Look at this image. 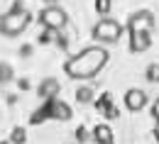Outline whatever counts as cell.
I'll use <instances>...</instances> for the list:
<instances>
[{
  "instance_id": "1",
  "label": "cell",
  "mask_w": 159,
  "mask_h": 144,
  "mask_svg": "<svg viewBox=\"0 0 159 144\" xmlns=\"http://www.w3.org/2000/svg\"><path fill=\"white\" fill-rule=\"evenodd\" d=\"M105 63H108V51L100 44H93V46L81 49L79 54H74L64 63V71L74 81H91L105 68Z\"/></svg>"
},
{
  "instance_id": "2",
  "label": "cell",
  "mask_w": 159,
  "mask_h": 144,
  "mask_svg": "<svg viewBox=\"0 0 159 144\" xmlns=\"http://www.w3.org/2000/svg\"><path fill=\"white\" fill-rule=\"evenodd\" d=\"M157 29V20L149 10H139L127 20V32H130V49L135 54H142L152 44V32Z\"/></svg>"
},
{
  "instance_id": "3",
  "label": "cell",
  "mask_w": 159,
  "mask_h": 144,
  "mask_svg": "<svg viewBox=\"0 0 159 144\" xmlns=\"http://www.w3.org/2000/svg\"><path fill=\"white\" fill-rule=\"evenodd\" d=\"M30 20H32V15L25 7H12L10 12H5L0 17V34L2 37H17L27 29Z\"/></svg>"
},
{
  "instance_id": "4",
  "label": "cell",
  "mask_w": 159,
  "mask_h": 144,
  "mask_svg": "<svg viewBox=\"0 0 159 144\" xmlns=\"http://www.w3.org/2000/svg\"><path fill=\"white\" fill-rule=\"evenodd\" d=\"M122 37V24L118 20H110V17H103L96 22L93 27V39L98 44H115Z\"/></svg>"
},
{
  "instance_id": "5",
  "label": "cell",
  "mask_w": 159,
  "mask_h": 144,
  "mask_svg": "<svg viewBox=\"0 0 159 144\" xmlns=\"http://www.w3.org/2000/svg\"><path fill=\"white\" fill-rule=\"evenodd\" d=\"M39 22L47 27V29L59 32V29H64V27H66L69 15H66V10H64V7H59L57 2H52V5H47V7L39 12Z\"/></svg>"
},
{
  "instance_id": "6",
  "label": "cell",
  "mask_w": 159,
  "mask_h": 144,
  "mask_svg": "<svg viewBox=\"0 0 159 144\" xmlns=\"http://www.w3.org/2000/svg\"><path fill=\"white\" fill-rule=\"evenodd\" d=\"M147 103H149V98H147V93H144V90H139V88H130V90L125 93V107H127V110H132V112L144 110Z\"/></svg>"
},
{
  "instance_id": "7",
  "label": "cell",
  "mask_w": 159,
  "mask_h": 144,
  "mask_svg": "<svg viewBox=\"0 0 159 144\" xmlns=\"http://www.w3.org/2000/svg\"><path fill=\"white\" fill-rule=\"evenodd\" d=\"M57 93H59V81H57V78H44V81L39 83V98L52 100Z\"/></svg>"
},
{
  "instance_id": "8",
  "label": "cell",
  "mask_w": 159,
  "mask_h": 144,
  "mask_svg": "<svg viewBox=\"0 0 159 144\" xmlns=\"http://www.w3.org/2000/svg\"><path fill=\"white\" fill-rule=\"evenodd\" d=\"M93 139L98 144H113V129H110L108 124H98V127L93 129Z\"/></svg>"
},
{
  "instance_id": "9",
  "label": "cell",
  "mask_w": 159,
  "mask_h": 144,
  "mask_svg": "<svg viewBox=\"0 0 159 144\" xmlns=\"http://www.w3.org/2000/svg\"><path fill=\"white\" fill-rule=\"evenodd\" d=\"M52 115L54 117H61V120H69L71 117V110L66 103H52Z\"/></svg>"
},
{
  "instance_id": "10",
  "label": "cell",
  "mask_w": 159,
  "mask_h": 144,
  "mask_svg": "<svg viewBox=\"0 0 159 144\" xmlns=\"http://www.w3.org/2000/svg\"><path fill=\"white\" fill-rule=\"evenodd\" d=\"M93 95H96V93H93L91 85H81L79 90H76V100H79V103H91Z\"/></svg>"
},
{
  "instance_id": "11",
  "label": "cell",
  "mask_w": 159,
  "mask_h": 144,
  "mask_svg": "<svg viewBox=\"0 0 159 144\" xmlns=\"http://www.w3.org/2000/svg\"><path fill=\"white\" fill-rule=\"evenodd\" d=\"M12 66L10 63H0V85H5V83H10L12 81Z\"/></svg>"
},
{
  "instance_id": "12",
  "label": "cell",
  "mask_w": 159,
  "mask_h": 144,
  "mask_svg": "<svg viewBox=\"0 0 159 144\" xmlns=\"http://www.w3.org/2000/svg\"><path fill=\"white\" fill-rule=\"evenodd\" d=\"M147 81L159 83V63H149V66H147Z\"/></svg>"
},
{
  "instance_id": "13",
  "label": "cell",
  "mask_w": 159,
  "mask_h": 144,
  "mask_svg": "<svg viewBox=\"0 0 159 144\" xmlns=\"http://www.w3.org/2000/svg\"><path fill=\"white\" fill-rule=\"evenodd\" d=\"M25 139H27L25 129H22V127H15V129H12V139H10V142H12V144H25Z\"/></svg>"
},
{
  "instance_id": "14",
  "label": "cell",
  "mask_w": 159,
  "mask_h": 144,
  "mask_svg": "<svg viewBox=\"0 0 159 144\" xmlns=\"http://www.w3.org/2000/svg\"><path fill=\"white\" fill-rule=\"evenodd\" d=\"M96 7H98L103 15H105V12H110V0H96Z\"/></svg>"
},
{
  "instance_id": "15",
  "label": "cell",
  "mask_w": 159,
  "mask_h": 144,
  "mask_svg": "<svg viewBox=\"0 0 159 144\" xmlns=\"http://www.w3.org/2000/svg\"><path fill=\"white\" fill-rule=\"evenodd\" d=\"M152 112H154V120H157V124H159V98H157V103H154V110H152Z\"/></svg>"
},
{
  "instance_id": "16",
  "label": "cell",
  "mask_w": 159,
  "mask_h": 144,
  "mask_svg": "<svg viewBox=\"0 0 159 144\" xmlns=\"http://www.w3.org/2000/svg\"><path fill=\"white\" fill-rule=\"evenodd\" d=\"M44 2H49V5H52V2H59V0H44Z\"/></svg>"
},
{
  "instance_id": "17",
  "label": "cell",
  "mask_w": 159,
  "mask_h": 144,
  "mask_svg": "<svg viewBox=\"0 0 159 144\" xmlns=\"http://www.w3.org/2000/svg\"><path fill=\"white\" fill-rule=\"evenodd\" d=\"M0 144H12V142H0Z\"/></svg>"
}]
</instances>
